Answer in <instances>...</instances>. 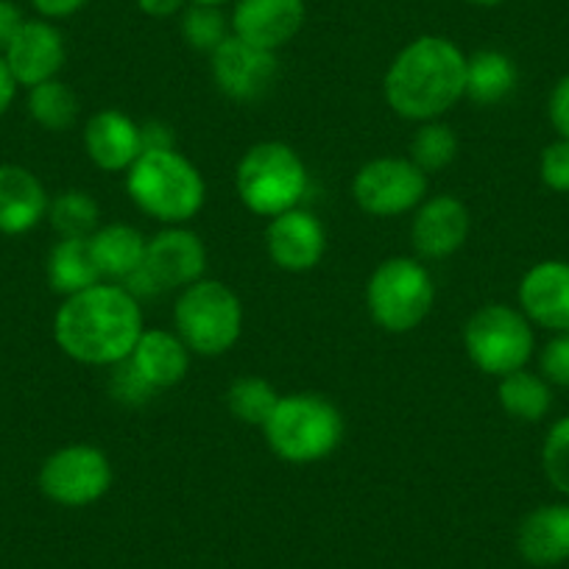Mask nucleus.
Masks as SVG:
<instances>
[{
    "label": "nucleus",
    "mask_w": 569,
    "mask_h": 569,
    "mask_svg": "<svg viewBox=\"0 0 569 569\" xmlns=\"http://www.w3.org/2000/svg\"><path fill=\"white\" fill-rule=\"evenodd\" d=\"M142 330L140 299L107 279L62 299L53 316L57 347L76 363L98 369H112L129 360Z\"/></svg>",
    "instance_id": "1"
},
{
    "label": "nucleus",
    "mask_w": 569,
    "mask_h": 569,
    "mask_svg": "<svg viewBox=\"0 0 569 569\" xmlns=\"http://www.w3.org/2000/svg\"><path fill=\"white\" fill-rule=\"evenodd\" d=\"M382 92L399 118L441 120L467 96V53L447 37H416L388 64Z\"/></svg>",
    "instance_id": "2"
},
{
    "label": "nucleus",
    "mask_w": 569,
    "mask_h": 569,
    "mask_svg": "<svg viewBox=\"0 0 569 569\" xmlns=\"http://www.w3.org/2000/svg\"><path fill=\"white\" fill-rule=\"evenodd\" d=\"M126 190L146 216L166 227H188L207 201L199 168L177 149H146L126 171Z\"/></svg>",
    "instance_id": "3"
},
{
    "label": "nucleus",
    "mask_w": 569,
    "mask_h": 569,
    "mask_svg": "<svg viewBox=\"0 0 569 569\" xmlns=\"http://www.w3.org/2000/svg\"><path fill=\"white\" fill-rule=\"evenodd\" d=\"M273 456L293 467L330 458L343 441V416L321 393H284L262 427Z\"/></svg>",
    "instance_id": "4"
},
{
    "label": "nucleus",
    "mask_w": 569,
    "mask_h": 569,
    "mask_svg": "<svg viewBox=\"0 0 569 569\" xmlns=\"http://www.w3.org/2000/svg\"><path fill=\"white\" fill-rule=\"evenodd\" d=\"M310 173L297 149L288 142H257L240 157L234 168V190L249 212L260 218H277L297 210L308 196Z\"/></svg>",
    "instance_id": "5"
},
{
    "label": "nucleus",
    "mask_w": 569,
    "mask_h": 569,
    "mask_svg": "<svg viewBox=\"0 0 569 569\" xmlns=\"http://www.w3.org/2000/svg\"><path fill=\"white\" fill-rule=\"evenodd\" d=\"M173 327L193 355L221 358L240 341L243 305L227 282L204 277L179 291Z\"/></svg>",
    "instance_id": "6"
},
{
    "label": "nucleus",
    "mask_w": 569,
    "mask_h": 569,
    "mask_svg": "<svg viewBox=\"0 0 569 569\" xmlns=\"http://www.w3.org/2000/svg\"><path fill=\"white\" fill-rule=\"evenodd\" d=\"M436 305L433 273L416 257H388L366 282V308L377 327L393 336L416 330Z\"/></svg>",
    "instance_id": "7"
},
{
    "label": "nucleus",
    "mask_w": 569,
    "mask_h": 569,
    "mask_svg": "<svg viewBox=\"0 0 569 569\" xmlns=\"http://www.w3.org/2000/svg\"><path fill=\"white\" fill-rule=\"evenodd\" d=\"M533 325L528 316L511 305L491 302L475 310L463 327V349L475 369L491 377H506L519 371L533 358Z\"/></svg>",
    "instance_id": "8"
},
{
    "label": "nucleus",
    "mask_w": 569,
    "mask_h": 569,
    "mask_svg": "<svg viewBox=\"0 0 569 569\" xmlns=\"http://www.w3.org/2000/svg\"><path fill=\"white\" fill-rule=\"evenodd\" d=\"M204 240L188 227H166L154 238H149L140 271L131 273L123 288L137 299L162 297V293L184 291L196 284L199 279H204Z\"/></svg>",
    "instance_id": "9"
},
{
    "label": "nucleus",
    "mask_w": 569,
    "mask_h": 569,
    "mask_svg": "<svg viewBox=\"0 0 569 569\" xmlns=\"http://www.w3.org/2000/svg\"><path fill=\"white\" fill-rule=\"evenodd\" d=\"M40 491L62 508H84L112 489V463L92 445H68L42 461Z\"/></svg>",
    "instance_id": "10"
},
{
    "label": "nucleus",
    "mask_w": 569,
    "mask_h": 569,
    "mask_svg": "<svg viewBox=\"0 0 569 569\" xmlns=\"http://www.w3.org/2000/svg\"><path fill=\"white\" fill-rule=\"evenodd\" d=\"M352 199L366 216H405L427 199V173L410 157H377L355 173Z\"/></svg>",
    "instance_id": "11"
},
{
    "label": "nucleus",
    "mask_w": 569,
    "mask_h": 569,
    "mask_svg": "<svg viewBox=\"0 0 569 569\" xmlns=\"http://www.w3.org/2000/svg\"><path fill=\"white\" fill-rule=\"evenodd\" d=\"M210 73L218 90L232 101H257L277 81V53L260 46L229 37L218 51L210 53Z\"/></svg>",
    "instance_id": "12"
},
{
    "label": "nucleus",
    "mask_w": 569,
    "mask_h": 569,
    "mask_svg": "<svg viewBox=\"0 0 569 569\" xmlns=\"http://www.w3.org/2000/svg\"><path fill=\"white\" fill-rule=\"evenodd\" d=\"M64 59H68V48H64L62 31L46 18H26V23L3 51L9 73L14 76L18 87H26V90L42 81L59 79Z\"/></svg>",
    "instance_id": "13"
},
{
    "label": "nucleus",
    "mask_w": 569,
    "mask_h": 569,
    "mask_svg": "<svg viewBox=\"0 0 569 569\" xmlns=\"http://www.w3.org/2000/svg\"><path fill=\"white\" fill-rule=\"evenodd\" d=\"M266 251L277 268L288 273L313 271L327 251V229L316 212L288 210L277 218H268Z\"/></svg>",
    "instance_id": "14"
},
{
    "label": "nucleus",
    "mask_w": 569,
    "mask_h": 569,
    "mask_svg": "<svg viewBox=\"0 0 569 569\" xmlns=\"http://www.w3.org/2000/svg\"><path fill=\"white\" fill-rule=\"evenodd\" d=\"M469 207L450 193L430 196L413 210L410 221V240L416 254L425 260H445L458 249H463L469 238Z\"/></svg>",
    "instance_id": "15"
},
{
    "label": "nucleus",
    "mask_w": 569,
    "mask_h": 569,
    "mask_svg": "<svg viewBox=\"0 0 569 569\" xmlns=\"http://www.w3.org/2000/svg\"><path fill=\"white\" fill-rule=\"evenodd\" d=\"M305 20H308L305 0H234L229 14L234 37L273 53L297 40L299 31L305 29Z\"/></svg>",
    "instance_id": "16"
},
{
    "label": "nucleus",
    "mask_w": 569,
    "mask_h": 569,
    "mask_svg": "<svg viewBox=\"0 0 569 569\" xmlns=\"http://www.w3.org/2000/svg\"><path fill=\"white\" fill-rule=\"evenodd\" d=\"M84 151L101 171L126 173L146 151L142 126L120 109H101L84 126Z\"/></svg>",
    "instance_id": "17"
},
{
    "label": "nucleus",
    "mask_w": 569,
    "mask_h": 569,
    "mask_svg": "<svg viewBox=\"0 0 569 569\" xmlns=\"http://www.w3.org/2000/svg\"><path fill=\"white\" fill-rule=\"evenodd\" d=\"M519 310L530 325L569 332V262H536L519 282Z\"/></svg>",
    "instance_id": "18"
},
{
    "label": "nucleus",
    "mask_w": 569,
    "mask_h": 569,
    "mask_svg": "<svg viewBox=\"0 0 569 569\" xmlns=\"http://www.w3.org/2000/svg\"><path fill=\"white\" fill-rule=\"evenodd\" d=\"M46 184L34 171L0 162V234H26L48 218Z\"/></svg>",
    "instance_id": "19"
},
{
    "label": "nucleus",
    "mask_w": 569,
    "mask_h": 569,
    "mask_svg": "<svg viewBox=\"0 0 569 569\" xmlns=\"http://www.w3.org/2000/svg\"><path fill=\"white\" fill-rule=\"evenodd\" d=\"M190 358H193V352L177 332L162 330V327H151V330L146 327L134 352L129 355V366L151 391L160 393L179 386L188 377Z\"/></svg>",
    "instance_id": "20"
},
{
    "label": "nucleus",
    "mask_w": 569,
    "mask_h": 569,
    "mask_svg": "<svg viewBox=\"0 0 569 569\" xmlns=\"http://www.w3.org/2000/svg\"><path fill=\"white\" fill-rule=\"evenodd\" d=\"M519 552L536 567H556L569 558V506H541L519 525Z\"/></svg>",
    "instance_id": "21"
},
{
    "label": "nucleus",
    "mask_w": 569,
    "mask_h": 569,
    "mask_svg": "<svg viewBox=\"0 0 569 569\" xmlns=\"http://www.w3.org/2000/svg\"><path fill=\"white\" fill-rule=\"evenodd\" d=\"M149 238L129 223H107L90 234V249L96 266L107 282L123 284L131 273L140 271L146 260Z\"/></svg>",
    "instance_id": "22"
},
{
    "label": "nucleus",
    "mask_w": 569,
    "mask_h": 569,
    "mask_svg": "<svg viewBox=\"0 0 569 569\" xmlns=\"http://www.w3.org/2000/svg\"><path fill=\"white\" fill-rule=\"evenodd\" d=\"M46 273L51 291L59 293L62 299L103 282L96 257H92L90 238H59L51 254H48Z\"/></svg>",
    "instance_id": "23"
},
{
    "label": "nucleus",
    "mask_w": 569,
    "mask_h": 569,
    "mask_svg": "<svg viewBox=\"0 0 569 569\" xmlns=\"http://www.w3.org/2000/svg\"><path fill=\"white\" fill-rule=\"evenodd\" d=\"M519 70L508 53L486 48L467 57V98L480 107H497L517 90Z\"/></svg>",
    "instance_id": "24"
},
{
    "label": "nucleus",
    "mask_w": 569,
    "mask_h": 569,
    "mask_svg": "<svg viewBox=\"0 0 569 569\" xmlns=\"http://www.w3.org/2000/svg\"><path fill=\"white\" fill-rule=\"evenodd\" d=\"M497 399H500V408L519 421H541L552 408L550 382L528 369L500 377Z\"/></svg>",
    "instance_id": "25"
},
{
    "label": "nucleus",
    "mask_w": 569,
    "mask_h": 569,
    "mask_svg": "<svg viewBox=\"0 0 569 569\" xmlns=\"http://www.w3.org/2000/svg\"><path fill=\"white\" fill-rule=\"evenodd\" d=\"M29 114L46 131H68L79 120V96L62 79L42 81L29 90Z\"/></svg>",
    "instance_id": "26"
},
{
    "label": "nucleus",
    "mask_w": 569,
    "mask_h": 569,
    "mask_svg": "<svg viewBox=\"0 0 569 569\" xmlns=\"http://www.w3.org/2000/svg\"><path fill=\"white\" fill-rule=\"evenodd\" d=\"M48 221L59 238H90L101 227V207L87 190H62L48 204Z\"/></svg>",
    "instance_id": "27"
},
{
    "label": "nucleus",
    "mask_w": 569,
    "mask_h": 569,
    "mask_svg": "<svg viewBox=\"0 0 569 569\" xmlns=\"http://www.w3.org/2000/svg\"><path fill=\"white\" fill-rule=\"evenodd\" d=\"M282 393L262 377H238L227 391V408L238 421L249 427H266L271 413L277 410Z\"/></svg>",
    "instance_id": "28"
},
{
    "label": "nucleus",
    "mask_w": 569,
    "mask_h": 569,
    "mask_svg": "<svg viewBox=\"0 0 569 569\" xmlns=\"http://www.w3.org/2000/svg\"><path fill=\"white\" fill-rule=\"evenodd\" d=\"M458 157V134L441 120H427L410 137V160L425 173L445 171Z\"/></svg>",
    "instance_id": "29"
},
{
    "label": "nucleus",
    "mask_w": 569,
    "mask_h": 569,
    "mask_svg": "<svg viewBox=\"0 0 569 569\" xmlns=\"http://www.w3.org/2000/svg\"><path fill=\"white\" fill-rule=\"evenodd\" d=\"M229 37H232V23L221 12V7H199V3H190L182 12V40L193 51H201L210 57Z\"/></svg>",
    "instance_id": "30"
},
{
    "label": "nucleus",
    "mask_w": 569,
    "mask_h": 569,
    "mask_svg": "<svg viewBox=\"0 0 569 569\" xmlns=\"http://www.w3.org/2000/svg\"><path fill=\"white\" fill-rule=\"evenodd\" d=\"M541 469L552 489L569 497V416L558 419L547 430L545 445H541Z\"/></svg>",
    "instance_id": "31"
},
{
    "label": "nucleus",
    "mask_w": 569,
    "mask_h": 569,
    "mask_svg": "<svg viewBox=\"0 0 569 569\" xmlns=\"http://www.w3.org/2000/svg\"><path fill=\"white\" fill-rule=\"evenodd\" d=\"M539 173L547 188L556 190V193H569V140L558 137L541 151Z\"/></svg>",
    "instance_id": "32"
},
{
    "label": "nucleus",
    "mask_w": 569,
    "mask_h": 569,
    "mask_svg": "<svg viewBox=\"0 0 569 569\" xmlns=\"http://www.w3.org/2000/svg\"><path fill=\"white\" fill-rule=\"evenodd\" d=\"M539 369L550 386L569 388V332H556L539 355Z\"/></svg>",
    "instance_id": "33"
},
{
    "label": "nucleus",
    "mask_w": 569,
    "mask_h": 569,
    "mask_svg": "<svg viewBox=\"0 0 569 569\" xmlns=\"http://www.w3.org/2000/svg\"><path fill=\"white\" fill-rule=\"evenodd\" d=\"M112 369H114L112 393H114V399H118V402L142 405V402H149V397H154V391H151V388L142 382V377L137 375L134 369H131L129 360L112 366Z\"/></svg>",
    "instance_id": "34"
},
{
    "label": "nucleus",
    "mask_w": 569,
    "mask_h": 569,
    "mask_svg": "<svg viewBox=\"0 0 569 569\" xmlns=\"http://www.w3.org/2000/svg\"><path fill=\"white\" fill-rule=\"evenodd\" d=\"M547 114H550L556 134L561 140H569V76L558 79L556 87H552L550 101H547Z\"/></svg>",
    "instance_id": "35"
},
{
    "label": "nucleus",
    "mask_w": 569,
    "mask_h": 569,
    "mask_svg": "<svg viewBox=\"0 0 569 569\" xmlns=\"http://www.w3.org/2000/svg\"><path fill=\"white\" fill-rule=\"evenodd\" d=\"M23 23L26 18L18 3L14 0H0V57H3V51H7L9 42L14 40Z\"/></svg>",
    "instance_id": "36"
},
{
    "label": "nucleus",
    "mask_w": 569,
    "mask_h": 569,
    "mask_svg": "<svg viewBox=\"0 0 569 569\" xmlns=\"http://www.w3.org/2000/svg\"><path fill=\"white\" fill-rule=\"evenodd\" d=\"M87 3H90V0H31L34 12L40 14V18L51 20V23L53 20L73 18V14H79Z\"/></svg>",
    "instance_id": "37"
},
{
    "label": "nucleus",
    "mask_w": 569,
    "mask_h": 569,
    "mask_svg": "<svg viewBox=\"0 0 569 569\" xmlns=\"http://www.w3.org/2000/svg\"><path fill=\"white\" fill-rule=\"evenodd\" d=\"M184 3H190V0H137V9H140L146 18L166 20L184 12Z\"/></svg>",
    "instance_id": "38"
},
{
    "label": "nucleus",
    "mask_w": 569,
    "mask_h": 569,
    "mask_svg": "<svg viewBox=\"0 0 569 569\" xmlns=\"http://www.w3.org/2000/svg\"><path fill=\"white\" fill-rule=\"evenodd\" d=\"M14 96H18V81H14V76L9 73L7 62H3V57H0V118L9 112V107L14 103Z\"/></svg>",
    "instance_id": "39"
},
{
    "label": "nucleus",
    "mask_w": 569,
    "mask_h": 569,
    "mask_svg": "<svg viewBox=\"0 0 569 569\" xmlns=\"http://www.w3.org/2000/svg\"><path fill=\"white\" fill-rule=\"evenodd\" d=\"M467 3H472V7H480V9H491V7H500V3H506V0H467Z\"/></svg>",
    "instance_id": "40"
},
{
    "label": "nucleus",
    "mask_w": 569,
    "mask_h": 569,
    "mask_svg": "<svg viewBox=\"0 0 569 569\" xmlns=\"http://www.w3.org/2000/svg\"><path fill=\"white\" fill-rule=\"evenodd\" d=\"M190 3H199V7H227L232 0H190Z\"/></svg>",
    "instance_id": "41"
}]
</instances>
